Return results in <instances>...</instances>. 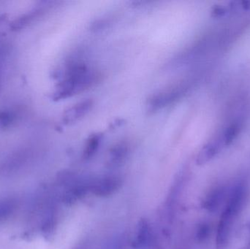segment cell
<instances>
[{"mask_svg": "<svg viewBox=\"0 0 250 249\" xmlns=\"http://www.w3.org/2000/svg\"><path fill=\"white\" fill-rule=\"evenodd\" d=\"M248 196L246 187L243 184H238L229 195L227 204L222 213L221 217L233 222L245 206Z\"/></svg>", "mask_w": 250, "mask_h": 249, "instance_id": "1", "label": "cell"}, {"mask_svg": "<svg viewBox=\"0 0 250 249\" xmlns=\"http://www.w3.org/2000/svg\"><path fill=\"white\" fill-rule=\"evenodd\" d=\"M122 185L121 178L115 175H108L92 181L90 191L98 197H108L117 192Z\"/></svg>", "mask_w": 250, "mask_h": 249, "instance_id": "2", "label": "cell"}, {"mask_svg": "<svg viewBox=\"0 0 250 249\" xmlns=\"http://www.w3.org/2000/svg\"><path fill=\"white\" fill-rule=\"evenodd\" d=\"M181 94H182L181 88L175 87V86L154 94L148 99V107L149 111L155 112L173 103L180 96Z\"/></svg>", "mask_w": 250, "mask_h": 249, "instance_id": "3", "label": "cell"}, {"mask_svg": "<svg viewBox=\"0 0 250 249\" xmlns=\"http://www.w3.org/2000/svg\"><path fill=\"white\" fill-rule=\"evenodd\" d=\"M152 230L146 219H141L137 225L136 231L132 241V247L135 249L148 248L153 244Z\"/></svg>", "mask_w": 250, "mask_h": 249, "instance_id": "4", "label": "cell"}, {"mask_svg": "<svg viewBox=\"0 0 250 249\" xmlns=\"http://www.w3.org/2000/svg\"><path fill=\"white\" fill-rule=\"evenodd\" d=\"M227 197V189L219 186L210 190L202 202V207L209 212H215L220 209Z\"/></svg>", "mask_w": 250, "mask_h": 249, "instance_id": "5", "label": "cell"}, {"mask_svg": "<svg viewBox=\"0 0 250 249\" xmlns=\"http://www.w3.org/2000/svg\"><path fill=\"white\" fill-rule=\"evenodd\" d=\"M92 107V101L90 99L83 101L69 108L64 113L63 121L65 124H71L86 115Z\"/></svg>", "mask_w": 250, "mask_h": 249, "instance_id": "6", "label": "cell"}, {"mask_svg": "<svg viewBox=\"0 0 250 249\" xmlns=\"http://www.w3.org/2000/svg\"><path fill=\"white\" fill-rule=\"evenodd\" d=\"M29 158V153L26 151L23 150L16 152L6 159L0 168V171L4 174H10L18 171L22 165L26 162Z\"/></svg>", "mask_w": 250, "mask_h": 249, "instance_id": "7", "label": "cell"}, {"mask_svg": "<svg viewBox=\"0 0 250 249\" xmlns=\"http://www.w3.org/2000/svg\"><path fill=\"white\" fill-rule=\"evenodd\" d=\"M232 225V222H229V221L228 222V220L220 218L216 236L217 249H224L228 245L231 232Z\"/></svg>", "mask_w": 250, "mask_h": 249, "instance_id": "8", "label": "cell"}, {"mask_svg": "<svg viewBox=\"0 0 250 249\" xmlns=\"http://www.w3.org/2000/svg\"><path fill=\"white\" fill-rule=\"evenodd\" d=\"M17 202L13 197L0 199V222L10 218L16 211Z\"/></svg>", "mask_w": 250, "mask_h": 249, "instance_id": "9", "label": "cell"}, {"mask_svg": "<svg viewBox=\"0 0 250 249\" xmlns=\"http://www.w3.org/2000/svg\"><path fill=\"white\" fill-rule=\"evenodd\" d=\"M129 148L126 143H121L116 145L110 152V161L111 165L117 166L121 165L127 156Z\"/></svg>", "mask_w": 250, "mask_h": 249, "instance_id": "10", "label": "cell"}, {"mask_svg": "<svg viewBox=\"0 0 250 249\" xmlns=\"http://www.w3.org/2000/svg\"><path fill=\"white\" fill-rule=\"evenodd\" d=\"M219 147L214 143L206 145L197 156L196 162L198 165H202L211 160L218 153Z\"/></svg>", "mask_w": 250, "mask_h": 249, "instance_id": "11", "label": "cell"}, {"mask_svg": "<svg viewBox=\"0 0 250 249\" xmlns=\"http://www.w3.org/2000/svg\"><path fill=\"white\" fill-rule=\"evenodd\" d=\"M101 137H102V135L100 134H92L91 137H89L86 142L84 151H83V156L85 159H90L95 154L99 148Z\"/></svg>", "mask_w": 250, "mask_h": 249, "instance_id": "12", "label": "cell"}, {"mask_svg": "<svg viewBox=\"0 0 250 249\" xmlns=\"http://www.w3.org/2000/svg\"><path fill=\"white\" fill-rule=\"evenodd\" d=\"M211 227L207 222L200 224L195 232V240L199 244L205 243L211 236Z\"/></svg>", "mask_w": 250, "mask_h": 249, "instance_id": "13", "label": "cell"}, {"mask_svg": "<svg viewBox=\"0 0 250 249\" xmlns=\"http://www.w3.org/2000/svg\"><path fill=\"white\" fill-rule=\"evenodd\" d=\"M240 130V125L239 124H232L226 130L225 134V143L226 145L230 144L236 138Z\"/></svg>", "mask_w": 250, "mask_h": 249, "instance_id": "14", "label": "cell"}, {"mask_svg": "<svg viewBox=\"0 0 250 249\" xmlns=\"http://www.w3.org/2000/svg\"><path fill=\"white\" fill-rule=\"evenodd\" d=\"M13 120V117L10 113L7 111L0 112V128H6L8 127Z\"/></svg>", "mask_w": 250, "mask_h": 249, "instance_id": "15", "label": "cell"}]
</instances>
